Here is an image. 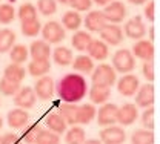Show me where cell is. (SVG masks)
I'll list each match as a JSON object with an SVG mask.
<instances>
[{
	"label": "cell",
	"instance_id": "cell-1",
	"mask_svg": "<svg viewBox=\"0 0 160 144\" xmlns=\"http://www.w3.org/2000/svg\"><path fill=\"white\" fill-rule=\"evenodd\" d=\"M57 95L63 103H79L80 100L85 98L86 92H88V86H86V80L77 74H66L65 77H62L57 83Z\"/></svg>",
	"mask_w": 160,
	"mask_h": 144
},
{
	"label": "cell",
	"instance_id": "cell-2",
	"mask_svg": "<svg viewBox=\"0 0 160 144\" xmlns=\"http://www.w3.org/2000/svg\"><path fill=\"white\" fill-rule=\"evenodd\" d=\"M112 67L120 74H131L136 67V57L129 49H119L112 55Z\"/></svg>",
	"mask_w": 160,
	"mask_h": 144
},
{
	"label": "cell",
	"instance_id": "cell-3",
	"mask_svg": "<svg viewBox=\"0 0 160 144\" xmlns=\"http://www.w3.org/2000/svg\"><path fill=\"white\" fill-rule=\"evenodd\" d=\"M43 40L49 44H56V43H60V41L65 40L66 37V29L62 26V23L59 21H46L43 26H42V31H40Z\"/></svg>",
	"mask_w": 160,
	"mask_h": 144
},
{
	"label": "cell",
	"instance_id": "cell-4",
	"mask_svg": "<svg viewBox=\"0 0 160 144\" xmlns=\"http://www.w3.org/2000/svg\"><path fill=\"white\" fill-rule=\"evenodd\" d=\"M117 80V75H116V71L112 66L109 64H99L94 71H92V83L94 84H102V86H114Z\"/></svg>",
	"mask_w": 160,
	"mask_h": 144
},
{
	"label": "cell",
	"instance_id": "cell-5",
	"mask_svg": "<svg viewBox=\"0 0 160 144\" xmlns=\"http://www.w3.org/2000/svg\"><path fill=\"white\" fill-rule=\"evenodd\" d=\"M102 144H123L126 141V132L119 126H108L100 130Z\"/></svg>",
	"mask_w": 160,
	"mask_h": 144
},
{
	"label": "cell",
	"instance_id": "cell-6",
	"mask_svg": "<svg viewBox=\"0 0 160 144\" xmlns=\"http://www.w3.org/2000/svg\"><path fill=\"white\" fill-rule=\"evenodd\" d=\"M34 92H36V97L46 101V100H51L54 97V92H56V83L51 77L48 75H43L40 77L39 80L36 81L34 86Z\"/></svg>",
	"mask_w": 160,
	"mask_h": 144
},
{
	"label": "cell",
	"instance_id": "cell-7",
	"mask_svg": "<svg viewBox=\"0 0 160 144\" xmlns=\"http://www.w3.org/2000/svg\"><path fill=\"white\" fill-rule=\"evenodd\" d=\"M102 12H103L106 21L114 23V25H119L120 21H123L125 17H126V8H125V5H123L122 2H119V0L108 3Z\"/></svg>",
	"mask_w": 160,
	"mask_h": 144
},
{
	"label": "cell",
	"instance_id": "cell-8",
	"mask_svg": "<svg viewBox=\"0 0 160 144\" xmlns=\"http://www.w3.org/2000/svg\"><path fill=\"white\" fill-rule=\"evenodd\" d=\"M123 34L132 40H142L146 34V26L145 23L142 21L140 16L136 17H131L129 20L125 23V28H123Z\"/></svg>",
	"mask_w": 160,
	"mask_h": 144
},
{
	"label": "cell",
	"instance_id": "cell-9",
	"mask_svg": "<svg viewBox=\"0 0 160 144\" xmlns=\"http://www.w3.org/2000/svg\"><path fill=\"white\" fill-rule=\"evenodd\" d=\"M117 110L119 107L112 103H105L102 104V107L99 109L97 115V123L102 127H108V126H114L117 123Z\"/></svg>",
	"mask_w": 160,
	"mask_h": 144
},
{
	"label": "cell",
	"instance_id": "cell-10",
	"mask_svg": "<svg viewBox=\"0 0 160 144\" xmlns=\"http://www.w3.org/2000/svg\"><path fill=\"white\" fill-rule=\"evenodd\" d=\"M139 87V77L134 74H123V77L117 81V91L123 97H134Z\"/></svg>",
	"mask_w": 160,
	"mask_h": 144
},
{
	"label": "cell",
	"instance_id": "cell-11",
	"mask_svg": "<svg viewBox=\"0 0 160 144\" xmlns=\"http://www.w3.org/2000/svg\"><path fill=\"white\" fill-rule=\"evenodd\" d=\"M136 106L137 107H151L154 104L156 100V91H154V86L152 83H146V84H142L137 92H136Z\"/></svg>",
	"mask_w": 160,
	"mask_h": 144
},
{
	"label": "cell",
	"instance_id": "cell-12",
	"mask_svg": "<svg viewBox=\"0 0 160 144\" xmlns=\"http://www.w3.org/2000/svg\"><path fill=\"white\" fill-rule=\"evenodd\" d=\"M37 101V97H36V92L32 87L29 86H25V87H20L19 92L14 95V104L20 107V109H31L34 107V104Z\"/></svg>",
	"mask_w": 160,
	"mask_h": 144
},
{
	"label": "cell",
	"instance_id": "cell-13",
	"mask_svg": "<svg viewBox=\"0 0 160 144\" xmlns=\"http://www.w3.org/2000/svg\"><path fill=\"white\" fill-rule=\"evenodd\" d=\"M123 29L120 28L119 25L114 23H106V26L100 31V39L102 41H105L106 44H119L123 40Z\"/></svg>",
	"mask_w": 160,
	"mask_h": 144
},
{
	"label": "cell",
	"instance_id": "cell-14",
	"mask_svg": "<svg viewBox=\"0 0 160 144\" xmlns=\"http://www.w3.org/2000/svg\"><path fill=\"white\" fill-rule=\"evenodd\" d=\"M137 118H139V110L136 104L126 103L120 106L117 110V123L122 126H131L137 121Z\"/></svg>",
	"mask_w": 160,
	"mask_h": 144
},
{
	"label": "cell",
	"instance_id": "cell-15",
	"mask_svg": "<svg viewBox=\"0 0 160 144\" xmlns=\"http://www.w3.org/2000/svg\"><path fill=\"white\" fill-rule=\"evenodd\" d=\"M6 121H8V126L11 129H23L25 126H28V123H29V114L25 109L16 107V109L8 112Z\"/></svg>",
	"mask_w": 160,
	"mask_h": 144
},
{
	"label": "cell",
	"instance_id": "cell-16",
	"mask_svg": "<svg viewBox=\"0 0 160 144\" xmlns=\"http://www.w3.org/2000/svg\"><path fill=\"white\" fill-rule=\"evenodd\" d=\"M132 55L143 62H149L154 58V46L151 40H137L132 46Z\"/></svg>",
	"mask_w": 160,
	"mask_h": 144
},
{
	"label": "cell",
	"instance_id": "cell-17",
	"mask_svg": "<svg viewBox=\"0 0 160 144\" xmlns=\"http://www.w3.org/2000/svg\"><path fill=\"white\" fill-rule=\"evenodd\" d=\"M106 23L108 21L102 11H89L86 14V17L83 19V25L86 26V29L92 31V32H100L106 26Z\"/></svg>",
	"mask_w": 160,
	"mask_h": 144
},
{
	"label": "cell",
	"instance_id": "cell-18",
	"mask_svg": "<svg viewBox=\"0 0 160 144\" xmlns=\"http://www.w3.org/2000/svg\"><path fill=\"white\" fill-rule=\"evenodd\" d=\"M32 60H49L51 57V46L45 40H36L31 43V48L28 49Z\"/></svg>",
	"mask_w": 160,
	"mask_h": 144
},
{
	"label": "cell",
	"instance_id": "cell-19",
	"mask_svg": "<svg viewBox=\"0 0 160 144\" xmlns=\"http://www.w3.org/2000/svg\"><path fill=\"white\" fill-rule=\"evenodd\" d=\"M86 51L92 60H105L109 54V46L102 40H91Z\"/></svg>",
	"mask_w": 160,
	"mask_h": 144
},
{
	"label": "cell",
	"instance_id": "cell-20",
	"mask_svg": "<svg viewBox=\"0 0 160 144\" xmlns=\"http://www.w3.org/2000/svg\"><path fill=\"white\" fill-rule=\"evenodd\" d=\"M111 97V87L102 86V84H92L89 89V100L92 104H105Z\"/></svg>",
	"mask_w": 160,
	"mask_h": 144
},
{
	"label": "cell",
	"instance_id": "cell-21",
	"mask_svg": "<svg viewBox=\"0 0 160 144\" xmlns=\"http://www.w3.org/2000/svg\"><path fill=\"white\" fill-rule=\"evenodd\" d=\"M45 124H46L48 130H51V132H54V133H57V135L65 133V132H66V127H68V124L65 123V120L59 115V112H51V114H48V115L45 117Z\"/></svg>",
	"mask_w": 160,
	"mask_h": 144
},
{
	"label": "cell",
	"instance_id": "cell-22",
	"mask_svg": "<svg viewBox=\"0 0 160 144\" xmlns=\"http://www.w3.org/2000/svg\"><path fill=\"white\" fill-rule=\"evenodd\" d=\"M77 107L72 103H62L59 106V115L65 120V123L69 126H76L77 124Z\"/></svg>",
	"mask_w": 160,
	"mask_h": 144
},
{
	"label": "cell",
	"instance_id": "cell-23",
	"mask_svg": "<svg viewBox=\"0 0 160 144\" xmlns=\"http://www.w3.org/2000/svg\"><path fill=\"white\" fill-rule=\"evenodd\" d=\"M25 75H26V69L22 64H16V63L8 64L3 71V78L14 83H20L25 78Z\"/></svg>",
	"mask_w": 160,
	"mask_h": 144
},
{
	"label": "cell",
	"instance_id": "cell-24",
	"mask_svg": "<svg viewBox=\"0 0 160 144\" xmlns=\"http://www.w3.org/2000/svg\"><path fill=\"white\" fill-rule=\"evenodd\" d=\"M96 107L92 103L82 104L77 107V124H89L96 118Z\"/></svg>",
	"mask_w": 160,
	"mask_h": 144
},
{
	"label": "cell",
	"instance_id": "cell-25",
	"mask_svg": "<svg viewBox=\"0 0 160 144\" xmlns=\"http://www.w3.org/2000/svg\"><path fill=\"white\" fill-rule=\"evenodd\" d=\"M51 54H52L54 63L59 64V66H69V64L72 63V60H74L72 51L68 49V48H65V46H57Z\"/></svg>",
	"mask_w": 160,
	"mask_h": 144
},
{
	"label": "cell",
	"instance_id": "cell-26",
	"mask_svg": "<svg viewBox=\"0 0 160 144\" xmlns=\"http://www.w3.org/2000/svg\"><path fill=\"white\" fill-rule=\"evenodd\" d=\"M49 69H51V63L49 60H32V62L28 64V74L31 75V77H43V75H46L48 72H49Z\"/></svg>",
	"mask_w": 160,
	"mask_h": 144
},
{
	"label": "cell",
	"instance_id": "cell-27",
	"mask_svg": "<svg viewBox=\"0 0 160 144\" xmlns=\"http://www.w3.org/2000/svg\"><path fill=\"white\" fill-rule=\"evenodd\" d=\"M82 23H83V19L80 17L77 11H66L62 17V26L68 31H77Z\"/></svg>",
	"mask_w": 160,
	"mask_h": 144
},
{
	"label": "cell",
	"instance_id": "cell-28",
	"mask_svg": "<svg viewBox=\"0 0 160 144\" xmlns=\"http://www.w3.org/2000/svg\"><path fill=\"white\" fill-rule=\"evenodd\" d=\"M72 67L74 71H77V74H91L94 71V63H92V58L89 55H79L72 60Z\"/></svg>",
	"mask_w": 160,
	"mask_h": 144
},
{
	"label": "cell",
	"instance_id": "cell-29",
	"mask_svg": "<svg viewBox=\"0 0 160 144\" xmlns=\"http://www.w3.org/2000/svg\"><path fill=\"white\" fill-rule=\"evenodd\" d=\"M16 44V32L12 29H0V54L9 52Z\"/></svg>",
	"mask_w": 160,
	"mask_h": 144
},
{
	"label": "cell",
	"instance_id": "cell-30",
	"mask_svg": "<svg viewBox=\"0 0 160 144\" xmlns=\"http://www.w3.org/2000/svg\"><path fill=\"white\" fill-rule=\"evenodd\" d=\"M91 40H92V37L86 31H76V34L71 39V44H72L74 49H77V51L82 52V51H86V48L91 43Z\"/></svg>",
	"mask_w": 160,
	"mask_h": 144
},
{
	"label": "cell",
	"instance_id": "cell-31",
	"mask_svg": "<svg viewBox=\"0 0 160 144\" xmlns=\"http://www.w3.org/2000/svg\"><path fill=\"white\" fill-rule=\"evenodd\" d=\"M65 141L66 144H83V141L86 140L85 130L80 126H72L68 132H65Z\"/></svg>",
	"mask_w": 160,
	"mask_h": 144
},
{
	"label": "cell",
	"instance_id": "cell-32",
	"mask_svg": "<svg viewBox=\"0 0 160 144\" xmlns=\"http://www.w3.org/2000/svg\"><path fill=\"white\" fill-rule=\"evenodd\" d=\"M28 55H29V51L25 44H14L9 51V57H11V62L16 63V64H22L28 60Z\"/></svg>",
	"mask_w": 160,
	"mask_h": 144
},
{
	"label": "cell",
	"instance_id": "cell-33",
	"mask_svg": "<svg viewBox=\"0 0 160 144\" xmlns=\"http://www.w3.org/2000/svg\"><path fill=\"white\" fill-rule=\"evenodd\" d=\"M20 29H22V34L25 37H36V35H39L40 31H42V23L39 21V19L22 21Z\"/></svg>",
	"mask_w": 160,
	"mask_h": 144
},
{
	"label": "cell",
	"instance_id": "cell-34",
	"mask_svg": "<svg viewBox=\"0 0 160 144\" xmlns=\"http://www.w3.org/2000/svg\"><path fill=\"white\" fill-rule=\"evenodd\" d=\"M154 132L152 130H146V129H139L132 133L131 137V143L132 144H154Z\"/></svg>",
	"mask_w": 160,
	"mask_h": 144
},
{
	"label": "cell",
	"instance_id": "cell-35",
	"mask_svg": "<svg viewBox=\"0 0 160 144\" xmlns=\"http://www.w3.org/2000/svg\"><path fill=\"white\" fill-rule=\"evenodd\" d=\"M34 144H60V137L48 129H40Z\"/></svg>",
	"mask_w": 160,
	"mask_h": 144
},
{
	"label": "cell",
	"instance_id": "cell-36",
	"mask_svg": "<svg viewBox=\"0 0 160 144\" xmlns=\"http://www.w3.org/2000/svg\"><path fill=\"white\" fill-rule=\"evenodd\" d=\"M22 135H20V140L26 144H34L36 141V137H37V132L40 130V126L37 123L34 124H28L22 129Z\"/></svg>",
	"mask_w": 160,
	"mask_h": 144
},
{
	"label": "cell",
	"instance_id": "cell-37",
	"mask_svg": "<svg viewBox=\"0 0 160 144\" xmlns=\"http://www.w3.org/2000/svg\"><path fill=\"white\" fill-rule=\"evenodd\" d=\"M37 8L32 3H23L19 8V19L20 21H26V20H34L37 19Z\"/></svg>",
	"mask_w": 160,
	"mask_h": 144
},
{
	"label": "cell",
	"instance_id": "cell-38",
	"mask_svg": "<svg viewBox=\"0 0 160 144\" xmlns=\"http://www.w3.org/2000/svg\"><path fill=\"white\" fill-rule=\"evenodd\" d=\"M20 89V83H14L9 81L6 78H2L0 80V94L5 95V97H14Z\"/></svg>",
	"mask_w": 160,
	"mask_h": 144
},
{
	"label": "cell",
	"instance_id": "cell-39",
	"mask_svg": "<svg viewBox=\"0 0 160 144\" xmlns=\"http://www.w3.org/2000/svg\"><path fill=\"white\" fill-rule=\"evenodd\" d=\"M37 11H39L42 16H52V14H56V11H57V3H56V0H39L37 2Z\"/></svg>",
	"mask_w": 160,
	"mask_h": 144
},
{
	"label": "cell",
	"instance_id": "cell-40",
	"mask_svg": "<svg viewBox=\"0 0 160 144\" xmlns=\"http://www.w3.org/2000/svg\"><path fill=\"white\" fill-rule=\"evenodd\" d=\"M16 19V9L9 3H2L0 5V23L8 25Z\"/></svg>",
	"mask_w": 160,
	"mask_h": 144
},
{
	"label": "cell",
	"instance_id": "cell-41",
	"mask_svg": "<svg viewBox=\"0 0 160 144\" xmlns=\"http://www.w3.org/2000/svg\"><path fill=\"white\" fill-rule=\"evenodd\" d=\"M140 123L142 127L146 129V130H154V107H146L143 112H142V117H140Z\"/></svg>",
	"mask_w": 160,
	"mask_h": 144
},
{
	"label": "cell",
	"instance_id": "cell-42",
	"mask_svg": "<svg viewBox=\"0 0 160 144\" xmlns=\"http://www.w3.org/2000/svg\"><path fill=\"white\" fill-rule=\"evenodd\" d=\"M142 74L145 77V80L148 83H152L156 78V74H154V62L149 60V62H145L142 66Z\"/></svg>",
	"mask_w": 160,
	"mask_h": 144
},
{
	"label": "cell",
	"instance_id": "cell-43",
	"mask_svg": "<svg viewBox=\"0 0 160 144\" xmlns=\"http://www.w3.org/2000/svg\"><path fill=\"white\" fill-rule=\"evenodd\" d=\"M72 9H76L77 12L82 11H89L91 9V5H92V0H69L68 3Z\"/></svg>",
	"mask_w": 160,
	"mask_h": 144
},
{
	"label": "cell",
	"instance_id": "cell-44",
	"mask_svg": "<svg viewBox=\"0 0 160 144\" xmlns=\"http://www.w3.org/2000/svg\"><path fill=\"white\" fill-rule=\"evenodd\" d=\"M2 144H22V140L17 133L8 132V133L2 135Z\"/></svg>",
	"mask_w": 160,
	"mask_h": 144
},
{
	"label": "cell",
	"instance_id": "cell-45",
	"mask_svg": "<svg viewBox=\"0 0 160 144\" xmlns=\"http://www.w3.org/2000/svg\"><path fill=\"white\" fill-rule=\"evenodd\" d=\"M154 9H156V3L154 2H149L145 8V17L149 21H154Z\"/></svg>",
	"mask_w": 160,
	"mask_h": 144
},
{
	"label": "cell",
	"instance_id": "cell-46",
	"mask_svg": "<svg viewBox=\"0 0 160 144\" xmlns=\"http://www.w3.org/2000/svg\"><path fill=\"white\" fill-rule=\"evenodd\" d=\"M112 0H94V3H97V5H100V6H106L108 3H111Z\"/></svg>",
	"mask_w": 160,
	"mask_h": 144
},
{
	"label": "cell",
	"instance_id": "cell-47",
	"mask_svg": "<svg viewBox=\"0 0 160 144\" xmlns=\"http://www.w3.org/2000/svg\"><path fill=\"white\" fill-rule=\"evenodd\" d=\"M83 144H102V141L100 140H85Z\"/></svg>",
	"mask_w": 160,
	"mask_h": 144
},
{
	"label": "cell",
	"instance_id": "cell-48",
	"mask_svg": "<svg viewBox=\"0 0 160 144\" xmlns=\"http://www.w3.org/2000/svg\"><path fill=\"white\" fill-rule=\"evenodd\" d=\"M129 3H132V5H143V3H146L148 0H128Z\"/></svg>",
	"mask_w": 160,
	"mask_h": 144
},
{
	"label": "cell",
	"instance_id": "cell-49",
	"mask_svg": "<svg viewBox=\"0 0 160 144\" xmlns=\"http://www.w3.org/2000/svg\"><path fill=\"white\" fill-rule=\"evenodd\" d=\"M149 39H151V40H154V26H151V28H149Z\"/></svg>",
	"mask_w": 160,
	"mask_h": 144
},
{
	"label": "cell",
	"instance_id": "cell-50",
	"mask_svg": "<svg viewBox=\"0 0 160 144\" xmlns=\"http://www.w3.org/2000/svg\"><path fill=\"white\" fill-rule=\"evenodd\" d=\"M59 3H63V5H68L69 3V0H57Z\"/></svg>",
	"mask_w": 160,
	"mask_h": 144
},
{
	"label": "cell",
	"instance_id": "cell-51",
	"mask_svg": "<svg viewBox=\"0 0 160 144\" xmlns=\"http://www.w3.org/2000/svg\"><path fill=\"white\" fill-rule=\"evenodd\" d=\"M2 126H3V118L0 117V129H2Z\"/></svg>",
	"mask_w": 160,
	"mask_h": 144
},
{
	"label": "cell",
	"instance_id": "cell-52",
	"mask_svg": "<svg viewBox=\"0 0 160 144\" xmlns=\"http://www.w3.org/2000/svg\"><path fill=\"white\" fill-rule=\"evenodd\" d=\"M0 144H2V137H0Z\"/></svg>",
	"mask_w": 160,
	"mask_h": 144
}]
</instances>
